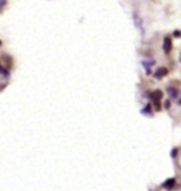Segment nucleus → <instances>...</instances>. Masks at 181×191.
Segmentation results:
<instances>
[{"instance_id":"1","label":"nucleus","mask_w":181,"mask_h":191,"mask_svg":"<svg viewBox=\"0 0 181 191\" xmlns=\"http://www.w3.org/2000/svg\"><path fill=\"white\" fill-rule=\"evenodd\" d=\"M149 96H150V99L154 102V103H156V108L159 109L160 108L159 101L163 98V92H161V91H159V89H156V91H153V92H150V95H149Z\"/></svg>"},{"instance_id":"2","label":"nucleus","mask_w":181,"mask_h":191,"mask_svg":"<svg viewBox=\"0 0 181 191\" xmlns=\"http://www.w3.org/2000/svg\"><path fill=\"white\" fill-rule=\"evenodd\" d=\"M169 74V69H167V68H164V67H159L156 69V72H154V77L156 78H163V77H166V75Z\"/></svg>"},{"instance_id":"3","label":"nucleus","mask_w":181,"mask_h":191,"mask_svg":"<svg viewBox=\"0 0 181 191\" xmlns=\"http://www.w3.org/2000/svg\"><path fill=\"white\" fill-rule=\"evenodd\" d=\"M163 50H164V53H166V54H169L170 51H171V38H170V37H166V38H164Z\"/></svg>"},{"instance_id":"4","label":"nucleus","mask_w":181,"mask_h":191,"mask_svg":"<svg viewBox=\"0 0 181 191\" xmlns=\"http://www.w3.org/2000/svg\"><path fill=\"white\" fill-rule=\"evenodd\" d=\"M167 93H169L170 98H177L178 91L175 89V88H173V86H169V88H167Z\"/></svg>"},{"instance_id":"5","label":"nucleus","mask_w":181,"mask_h":191,"mask_svg":"<svg viewBox=\"0 0 181 191\" xmlns=\"http://www.w3.org/2000/svg\"><path fill=\"white\" fill-rule=\"evenodd\" d=\"M175 183V179H169L166 183H163V188H171Z\"/></svg>"},{"instance_id":"6","label":"nucleus","mask_w":181,"mask_h":191,"mask_svg":"<svg viewBox=\"0 0 181 191\" xmlns=\"http://www.w3.org/2000/svg\"><path fill=\"white\" fill-rule=\"evenodd\" d=\"M141 113H143V115H151V106L150 105L144 106V108L141 109Z\"/></svg>"},{"instance_id":"7","label":"nucleus","mask_w":181,"mask_h":191,"mask_svg":"<svg viewBox=\"0 0 181 191\" xmlns=\"http://www.w3.org/2000/svg\"><path fill=\"white\" fill-rule=\"evenodd\" d=\"M6 2H7V0H0V10L6 6Z\"/></svg>"},{"instance_id":"8","label":"nucleus","mask_w":181,"mask_h":191,"mask_svg":"<svg viewBox=\"0 0 181 191\" xmlns=\"http://www.w3.org/2000/svg\"><path fill=\"white\" fill-rule=\"evenodd\" d=\"M164 106H166V109H169L170 106H171V102H170V101H166V103H164Z\"/></svg>"},{"instance_id":"9","label":"nucleus","mask_w":181,"mask_h":191,"mask_svg":"<svg viewBox=\"0 0 181 191\" xmlns=\"http://www.w3.org/2000/svg\"><path fill=\"white\" fill-rule=\"evenodd\" d=\"M174 36H175V37H180V36H181V31H174Z\"/></svg>"},{"instance_id":"10","label":"nucleus","mask_w":181,"mask_h":191,"mask_svg":"<svg viewBox=\"0 0 181 191\" xmlns=\"http://www.w3.org/2000/svg\"><path fill=\"white\" fill-rule=\"evenodd\" d=\"M4 88H6V85H4V84H2V85H0V92H2V91H3Z\"/></svg>"},{"instance_id":"11","label":"nucleus","mask_w":181,"mask_h":191,"mask_svg":"<svg viewBox=\"0 0 181 191\" xmlns=\"http://www.w3.org/2000/svg\"><path fill=\"white\" fill-rule=\"evenodd\" d=\"M178 105H181V98H180V101H178Z\"/></svg>"},{"instance_id":"12","label":"nucleus","mask_w":181,"mask_h":191,"mask_svg":"<svg viewBox=\"0 0 181 191\" xmlns=\"http://www.w3.org/2000/svg\"><path fill=\"white\" fill-rule=\"evenodd\" d=\"M180 62H181V55H180Z\"/></svg>"},{"instance_id":"13","label":"nucleus","mask_w":181,"mask_h":191,"mask_svg":"<svg viewBox=\"0 0 181 191\" xmlns=\"http://www.w3.org/2000/svg\"><path fill=\"white\" fill-rule=\"evenodd\" d=\"M0 45H2V41H0Z\"/></svg>"}]
</instances>
